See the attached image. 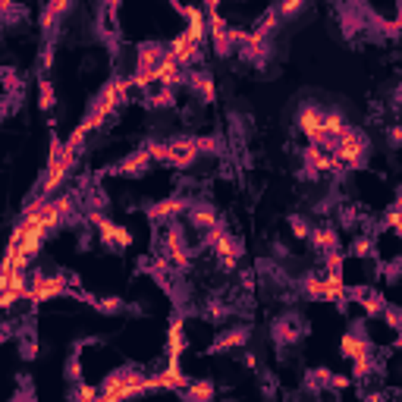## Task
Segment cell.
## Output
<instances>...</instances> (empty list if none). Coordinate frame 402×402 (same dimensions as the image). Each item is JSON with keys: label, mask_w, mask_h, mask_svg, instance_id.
<instances>
[{"label": "cell", "mask_w": 402, "mask_h": 402, "mask_svg": "<svg viewBox=\"0 0 402 402\" xmlns=\"http://www.w3.org/2000/svg\"><path fill=\"white\" fill-rule=\"evenodd\" d=\"M73 292V277L70 274H28V302L32 305H41V302L60 299V295Z\"/></svg>", "instance_id": "cell-1"}, {"label": "cell", "mask_w": 402, "mask_h": 402, "mask_svg": "<svg viewBox=\"0 0 402 402\" xmlns=\"http://www.w3.org/2000/svg\"><path fill=\"white\" fill-rule=\"evenodd\" d=\"M333 157L343 166H349V170H359L368 161V139L359 129H349L343 139H337V145H333Z\"/></svg>", "instance_id": "cell-2"}, {"label": "cell", "mask_w": 402, "mask_h": 402, "mask_svg": "<svg viewBox=\"0 0 402 402\" xmlns=\"http://www.w3.org/2000/svg\"><path fill=\"white\" fill-rule=\"evenodd\" d=\"M199 142L195 135H176L170 139V170H189L199 164Z\"/></svg>", "instance_id": "cell-3"}, {"label": "cell", "mask_w": 402, "mask_h": 402, "mask_svg": "<svg viewBox=\"0 0 402 402\" xmlns=\"http://www.w3.org/2000/svg\"><path fill=\"white\" fill-rule=\"evenodd\" d=\"M186 88L199 97V104H214L217 101V85H214V75L208 70H186Z\"/></svg>", "instance_id": "cell-4"}, {"label": "cell", "mask_w": 402, "mask_h": 402, "mask_svg": "<svg viewBox=\"0 0 402 402\" xmlns=\"http://www.w3.org/2000/svg\"><path fill=\"white\" fill-rule=\"evenodd\" d=\"M308 245H311V252H317L321 258L330 255V252H339V230H337V226H330V223L311 226Z\"/></svg>", "instance_id": "cell-5"}, {"label": "cell", "mask_w": 402, "mask_h": 402, "mask_svg": "<svg viewBox=\"0 0 402 402\" xmlns=\"http://www.w3.org/2000/svg\"><path fill=\"white\" fill-rule=\"evenodd\" d=\"M151 154L145 148H135V151H129V154L123 157V161L117 164V173L120 176H129V179H135V176H145V173L151 170Z\"/></svg>", "instance_id": "cell-6"}, {"label": "cell", "mask_w": 402, "mask_h": 402, "mask_svg": "<svg viewBox=\"0 0 402 402\" xmlns=\"http://www.w3.org/2000/svg\"><path fill=\"white\" fill-rule=\"evenodd\" d=\"M339 352H343V359L355 361V359H365V355L374 352V346H371L359 330H346L343 337H339Z\"/></svg>", "instance_id": "cell-7"}, {"label": "cell", "mask_w": 402, "mask_h": 402, "mask_svg": "<svg viewBox=\"0 0 402 402\" xmlns=\"http://www.w3.org/2000/svg\"><path fill=\"white\" fill-rule=\"evenodd\" d=\"M248 337H252V330L242 327V324H239V327L220 330V337H217V343H214V352H239V349H245Z\"/></svg>", "instance_id": "cell-8"}, {"label": "cell", "mask_w": 402, "mask_h": 402, "mask_svg": "<svg viewBox=\"0 0 402 402\" xmlns=\"http://www.w3.org/2000/svg\"><path fill=\"white\" fill-rule=\"evenodd\" d=\"M183 393H186V402H214L217 386H214V381H208V377H195Z\"/></svg>", "instance_id": "cell-9"}, {"label": "cell", "mask_w": 402, "mask_h": 402, "mask_svg": "<svg viewBox=\"0 0 402 402\" xmlns=\"http://www.w3.org/2000/svg\"><path fill=\"white\" fill-rule=\"evenodd\" d=\"M299 337H302V324L295 321V317H280V321L274 324V339L280 346L299 343Z\"/></svg>", "instance_id": "cell-10"}, {"label": "cell", "mask_w": 402, "mask_h": 402, "mask_svg": "<svg viewBox=\"0 0 402 402\" xmlns=\"http://www.w3.org/2000/svg\"><path fill=\"white\" fill-rule=\"evenodd\" d=\"M349 258H361V261H368V258H374V233H355L352 239H349Z\"/></svg>", "instance_id": "cell-11"}, {"label": "cell", "mask_w": 402, "mask_h": 402, "mask_svg": "<svg viewBox=\"0 0 402 402\" xmlns=\"http://www.w3.org/2000/svg\"><path fill=\"white\" fill-rule=\"evenodd\" d=\"M38 107H41L44 113H51L57 107V88L48 75H38Z\"/></svg>", "instance_id": "cell-12"}, {"label": "cell", "mask_w": 402, "mask_h": 402, "mask_svg": "<svg viewBox=\"0 0 402 402\" xmlns=\"http://www.w3.org/2000/svg\"><path fill=\"white\" fill-rule=\"evenodd\" d=\"M324 129H327V135L337 142V139H343L352 126H349V120H346L343 110H327V117H324Z\"/></svg>", "instance_id": "cell-13"}, {"label": "cell", "mask_w": 402, "mask_h": 402, "mask_svg": "<svg viewBox=\"0 0 402 402\" xmlns=\"http://www.w3.org/2000/svg\"><path fill=\"white\" fill-rule=\"evenodd\" d=\"M333 381V371L330 368H311L308 374H305V386L311 393H321V390H327Z\"/></svg>", "instance_id": "cell-14"}, {"label": "cell", "mask_w": 402, "mask_h": 402, "mask_svg": "<svg viewBox=\"0 0 402 402\" xmlns=\"http://www.w3.org/2000/svg\"><path fill=\"white\" fill-rule=\"evenodd\" d=\"M38 349H41V346H38V337H35L32 330L19 333V355H22V359H26V361H35V359H38Z\"/></svg>", "instance_id": "cell-15"}, {"label": "cell", "mask_w": 402, "mask_h": 402, "mask_svg": "<svg viewBox=\"0 0 402 402\" xmlns=\"http://www.w3.org/2000/svg\"><path fill=\"white\" fill-rule=\"evenodd\" d=\"M92 305L101 311V314H120L126 308V302L120 295H104V299H92Z\"/></svg>", "instance_id": "cell-16"}, {"label": "cell", "mask_w": 402, "mask_h": 402, "mask_svg": "<svg viewBox=\"0 0 402 402\" xmlns=\"http://www.w3.org/2000/svg\"><path fill=\"white\" fill-rule=\"evenodd\" d=\"M274 10H277L280 22H283V19H290V16H295V13L305 10V4H302V0H286V4H277Z\"/></svg>", "instance_id": "cell-17"}, {"label": "cell", "mask_w": 402, "mask_h": 402, "mask_svg": "<svg viewBox=\"0 0 402 402\" xmlns=\"http://www.w3.org/2000/svg\"><path fill=\"white\" fill-rule=\"evenodd\" d=\"M384 135H386V145L390 148H402V123L399 120L390 126H384Z\"/></svg>", "instance_id": "cell-18"}, {"label": "cell", "mask_w": 402, "mask_h": 402, "mask_svg": "<svg viewBox=\"0 0 402 402\" xmlns=\"http://www.w3.org/2000/svg\"><path fill=\"white\" fill-rule=\"evenodd\" d=\"M290 226H292V236L295 239H308L311 236V223L305 217H290Z\"/></svg>", "instance_id": "cell-19"}]
</instances>
